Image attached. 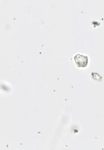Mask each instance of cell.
Listing matches in <instances>:
<instances>
[{"instance_id":"cell-1","label":"cell","mask_w":104,"mask_h":150,"mask_svg":"<svg viewBox=\"0 0 104 150\" xmlns=\"http://www.w3.org/2000/svg\"><path fill=\"white\" fill-rule=\"evenodd\" d=\"M74 60L78 67H85L88 64V57L81 54H76L74 56Z\"/></svg>"}]
</instances>
